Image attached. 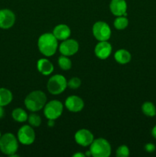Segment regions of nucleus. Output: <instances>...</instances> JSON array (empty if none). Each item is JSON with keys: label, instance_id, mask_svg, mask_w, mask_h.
I'll list each match as a JSON object with an SVG mask.
<instances>
[{"label": "nucleus", "instance_id": "nucleus-1", "mask_svg": "<svg viewBox=\"0 0 156 157\" xmlns=\"http://www.w3.org/2000/svg\"><path fill=\"white\" fill-rule=\"evenodd\" d=\"M58 41L53 33H44L41 35L38 41V47L40 52L47 57L54 55L58 47Z\"/></svg>", "mask_w": 156, "mask_h": 157}, {"label": "nucleus", "instance_id": "nucleus-2", "mask_svg": "<svg viewBox=\"0 0 156 157\" xmlns=\"http://www.w3.org/2000/svg\"><path fill=\"white\" fill-rule=\"evenodd\" d=\"M47 102L46 94L41 90H35L31 92L24 99L26 108L32 112H37L44 108Z\"/></svg>", "mask_w": 156, "mask_h": 157}, {"label": "nucleus", "instance_id": "nucleus-3", "mask_svg": "<svg viewBox=\"0 0 156 157\" xmlns=\"http://www.w3.org/2000/svg\"><path fill=\"white\" fill-rule=\"evenodd\" d=\"M18 149V142L14 134L6 133L0 138V151L5 155L12 156L16 153Z\"/></svg>", "mask_w": 156, "mask_h": 157}, {"label": "nucleus", "instance_id": "nucleus-4", "mask_svg": "<svg viewBox=\"0 0 156 157\" xmlns=\"http://www.w3.org/2000/svg\"><path fill=\"white\" fill-rule=\"evenodd\" d=\"M91 156L94 157H108L111 155L112 149L110 143L103 138L94 140L90 148Z\"/></svg>", "mask_w": 156, "mask_h": 157}, {"label": "nucleus", "instance_id": "nucleus-5", "mask_svg": "<svg viewBox=\"0 0 156 157\" xmlns=\"http://www.w3.org/2000/svg\"><path fill=\"white\" fill-rule=\"evenodd\" d=\"M67 87V81L64 76L61 75H55L50 78L47 84L48 91L51 94L58 95L63 93Z\"/></svg>", "mask_w": 156, "mask_h": 157}, {"label": "nucleus", "instance_id": "nucleus-6", "mask_svg": "<svg viewBox=\"0 0 156 157\" xmlns=\"http://www.w3.org/2000/svg\"><path fill=\"white\" fill-rule=\"evenodd\" d=\"M64 106L58 100L50 101L44 107V114L48 120H56L62 114Z\"/></svg>", "mask_w": 156, "mask_h": 157}, {"label": "nucleus", "instance_id": "nucleus-7", "mask_svg": "<svg viewBox=\"0 0 156 157\" xmlns=\"http://www.w3.org/2000/svg\"><path fill=\"white\" fill-rule=\"evenodd\" d=\"M93 34L96 40L99 41H108L111 37V29L109 25L105 21H96L93 26Z\"/></svg>", "mask_w": 156, "mask_h": 157}, {"label": "nucleus", "instance_id": "nucleus-8", "mask_svg": "<svg viewBox=\"0 0 156 157\" xmlns=\"http://www.w3.org/2000/svg\"><path fill=\"white\" fill-rule=\"evenodd\" d=\"M18 140L23 145H31L35 140V133L32 126L24 125L18 131Z\"/></svg>", "mask_w": 156, "mask_h": 157}, {"label": "nucleus", "instance_id": "nucleus-9", "mask_svg": "<svg viewBox=\"0 0 156 157\" xmlns=\"http://www.w3.org/2000/svg\"><path fill=\"white\" fill-rule=\"evenodd\" d=\"M15 22V15L9 9H0V29H9Z\"/></svg>", "mask_w": 156, "mask_h": 157}, {"label": "nucleus", "instance_id": "nucleus-10", "mask_svg": "<svg viewBox=\"0 0 156 157\" xmlns=\"http://www.w3.org/2000/svg\"><path fill=\"white\" fill-rule=\"evenodd\" d=\"M79 50V44L74 39H66L60 44L59 51L61 55L65 56H72Z\"/></svg>", "mask_w": 156, "mask_h": 157}, {"label": "nucleus", "instance_id": "nucleus-11", "mask_svg": "<svg viewBox=\"0 0 156 157\" xmlns=\"http://www.w3.org/2000/svg\"><path fill=\"white\" fill-rule=\"evenodd\" d=\"M75 141L81 147H88L94 140L93 134L87 129H81L75 133Z\"/></svg>", "mask_w": 156, "mask_h": 157}, {"label": "nucleus", "instance_id": "nucleus-12", "mask_svg": "<svg viewBox=\"0 0 156 157\" xmlns=\"http://www.w3.org/2000/svg\"><path fill=\"white\" fill-rule=\"evenodd\" d=\"M65 106L68 110L73 113H76V112L81 111L84 109V102L82 98L80 97L72 95L66 99Z\"/></svg>", "mask_w": 156, "mask_h": 157}, {"label": "nucleus", "instance_id": "nucleus-13", "mask_svg": "<svg viewBox=\"0 0 156 157\" xmlns=\"http://www.w3.org/2000/svg\"><path fill=\"white\" fill-rule=\"evenodd\" d=\"M112 45L107 41H99L94 48V53L99 59H106L112 53Z\"/></svg>", "mask_w": 156, "mask_h": 157}, {"label": "nucleus", "instance_id": "nucleus-14", "mask_svg": "<svg viewBox=\"0 0 156 157\" xmlns=\"http://www.w3.org/2000/svg\"><path fill=\"white\" fill-rule=\"evenodd\" d=\"M110 9L116 16H126L127 3L125 0H111Z\"/></svg>", "mask_w": 156, "mask_h": 157}, {"label": "nucleus", "instance_id": "nucleus-15", "mask_svg": "<svg viewBox=\"0 0 156 157\" xmlns=\"http://www.w3.org/2000/svg\"><path fill=\"white\" fill-rule=\"evenodd\" d=\"M71 31L69 26L64 24H60L57 25L53 30V35L58 40L64 41L70 36Z\"/></svg>", "mask_w": 156, "mask_h": 157}, {"label": "nucleus", "instance_id": "nucleus-16", "mask_svg": "<svg viewBox=\"0 0 156 157\" xmlns=\"http://www.w3.org/2000/svg\"><path fill=\"white\" fill-rule=\"evenodd\" d=\"M37 67L40 73L43 75H49L54 71V65L49 60L41 58L37 62Z\"/></svg>", "mask_w": 156, "mask_h": 157}, {"label": "nucleus", "instance_id": "nucleus-17", "mask_svg": "<svg viewBox=\"0 0 156 157\" xmlns=\"http://www.w3.org/2000/svg\"><path fill=\"white\" fill-rule=\"evenodd\" d=\"M114 58L115 60L119 64H125L131 61L132 56L129 52H128L127 50H125V49H119V50L116 52Z\"/></svg>", "mask_w": 156, "mask_h": 157}, {"label": "nucleus", "instance_id": "nucleus-18", "mask_svg": "<svg viewBox=\"0 0 156 157\" xmlns=\"http://www.w3.org/2000/svg\"><path fill=\"white\" fill-rule=\"evenodd\" d=\"M13 99L12 93L7 88L0 87V106L5 107L12 102Z\"/></svg>", "mask_w": 156, "mask_h": 157}, {"label": "nucleus", "instance_id": "nucleus-19", "mask_svg": "<svg viewBox=\"0 0 156 157\" xmlns=\"http://www.w3.org/2000/svg\"><path fill=\"white\" fill-rule=\"evenodd\" d=\"M12 116L14 121H15L16 122L23 123L28 121V115L26 113L25 110H23L22 108L18 107V108H15V110H13L12 113Z\"/></svg>", "mask_w": 156, "mask_h": 157}, {"label": "nucleus", "instance_id": "nucleus-20", "mask_svg": "<svg viewBox=\"0 0 156 157\" xmlns=\"http://www.w3.org/2000/svg\"><path fill=\"white\" fill-rule=\"evenodd\" d=\"M142 110L144 114L149 117L156 116V107L153 103L146 101L142 106Z\"/></svg>", "mask_w": 156, "mask_h": 157}, {"label": "nucleus", "instance_id": "nucleus-21", "mask_svg": "<svg viewBox=\"0 0 156 157\" xmlns=\"http://www.w3.org/2000/svg\"><path fill=\"white\" fill-rule=\"evenodd\" d=\"M58 65L62 70L67 71L71 68L72 62L68 57L62 55L58 58Z\"/></svg>", "mask_w": 156, "mask_h": 157}, {"label": "nucleus", "instance_id": "nucleus-22", "mask_svg": "<svg viewBox=\"0 0 156 157\" xmlns=\"http://www.w3.org/2000/svg\"><path fill=\"white\" fill-rule=\"evenodd\" d=\"M128 25V20L125 16H118L114 20V26L117 30H123Z\"/></svg>", "mask_w": 156, "mask_h": 157}, {"label": "nucleus", "instance_id": "nucleus-23", "mask_svg": "<svg viewBox=\"0 0 156 157\" xmlns=\"http://www.w3.org/2000/svg\"><path fill=\"white\" fill-rule=\"evenodd\" d=\"M28 121L32 127H38L41 124V118L37 113H32L28 117Z\"/></svg>", "mask_w": 156, "mask_h": 157}, {"label": "nucleus", "instance_id": "nucleus-24", "mask_svg": "<svg viewBox=\"0 0 156 157\" xmlns=\"http://www.w3.org/2000/svg\"><path fill=\"white\" fill-rule=\"evenodd\" d=\"M129 156V149L125 145L120 146L116 150L117 157H128Z\"/></svg>", "mask_w": 156, "mask_h": 157}, {"label": "nucleus", "instance_id": "nucleus-25", "mask_svg": "<svg viewBox=\"0 0 156 157\" xmlns=\"http://www.w3.org/2000/svg\"><path fill=\"white\" fill-rule=\"evenodd\" d=\"M81 81L80 78L74 77L70 79V81L67 82V86L71 89H77L80 87Z\"/></svg>", "mask_w": 156, "mask_h": 157}, {"label": "nucleus", "instance_id": "nucleus-26", "mask_svg": "<svg viewBox=\"0 0 156 157\" xmlns=\"http://www.w3.org/2000/svg\"><path fill=\"white\" fill-rule=\"evenodd\" d=\"M156 147L154 145L151 143H148V144H146L145 146V150H146L148 153H153V152L155 150Z\"/></svg>", "mask_w": 156, "mask_h": 157}, {"label": "nucleus", "instance_id": "nucleus-27", "mask_svg": "<svg viewBox=\"0 0 156 157\" xmlns=\"http://www.w3.org/2000/svg\"><path fill=\"white\" fill-rule=\"evenodd\" d=\"M5 115V110H4V108H3V107H2V106H0V119H2V118L4 117Z\"/></svg>", "mask_w": 156, "mask_h": 157}, {"label": "nucleus", "instance_id": "nucleus-28", "mask_svg": "<svg viewBox=\"0 0 156 157\" xmlns=\"http://www.w3.org/2000/svg\"><path fill=\"white\" fill-rule=\"evenodd\" d=\"M54 120H49L48 122H47V125L50 127H54Z\"/></svg>", "mask_w": 156, "mask_h": 157}, {"label": "nucleus", "instance_id": "nucleus-29", "mask_svg": "<svg viewBox=\"0 0 156 157\" xmlns=\"http://www.w3.org/2000/svg\"><path fill=\"white\" fill-rule=\"evenodd\" d=\"M151 135H152L154 139H156V125L153 127L152 130H151Z\"/></svg>", "mask_w": 156, "mask_h": 157}, {"label": "nucleus", "instance_id": "nucleus-30", "mask_svg": "<svg viewBox=\"0 0 156 157\" xmlns=\"http://www.w3.org/2000/svg\"><path fill=\"white\" fill-rule=\"evenodd\" d=\"M73 156H74V157H84V156H85V154H84V153H75V154H73Z\"/></svg>", "mask_w": 156, "mask_h": 157}, {"label": "nucleus", "instance_id": "nucleus-31", "mask_svg": "<svg viewBox=\"0 0 156 157\" xmlns=\"http://www.w3.org/2000/svg\"><path fill=\"white\" fill-rule=\"evenodd\" d=\"M1 136H2V133H1V131H0V138H1Z\"/></svg>", "mask_w": 156, "mask_h": 157}]
</instances>
